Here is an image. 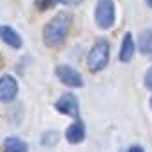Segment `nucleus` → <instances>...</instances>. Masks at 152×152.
Returning a JSON list of instances; mask_svg holds the SVG:
<instances>
[{"label": "nucleus", "mask_w": 152, "mask_h": 152, "mask_svg": "<svg viewBox=\"0 0 152 152\" xmlns=\"http://www.w3.org/2000/svg\"><path fill=\"white\" fill-rule=\"evenodd\" d=\"M60 2H62V0H34V6L40 11H45V9L54 7L56 4H60Z\"/></svg>", "instance_id": "obj_13"}, {"label": "nucleus", "mask_w": 152, "mask_h": 152, "mask_svg": "<svg viewBox=\"0 0 152 152\" xmlns=\"http://www.w3.org/2000/svg\"><path fill=\"white\" fill-rule=\"evenodd\" d=\"M54 109L65 114V116H71V118H78L80 114V103H78V98L74 96L72 92H65L58 98V102L54 103Z\"/></svg>", "instance_id": "obj_4"}, {"label": "nucleus", "mask_w": 152, "mask_h": 152, "mask_svg": "<svg viewBox=\"0 0 152 152\" xmlns=\"http://www.w3.org/2000/svg\"><path fill=\"white\" fill-rule=\"evenodd\" d=\"M145 87L147 89H152V67L147 71V74H145Z\"/></svg>", "instance_id": "obj_14"}, {"label": "nucleus", "mask_w": 152, "mask_h": 152, "mask_svg": "<svg viewBox=\"0 0 152 152\" xmlns=\"http://www.w3.org/2000/svg\"><path fill=\"white\" fill-rule=\"evenodd\" d=\"M65 138L69 143L76 145V143H82L85 140V125L80 121V120H76L74 123H71L65 130Z\"/></svg>", "instance_id": "obj_8"}, {"label": "nucleus", "mask_w": 152, "mask_h": 152, "mask_svg": "<svg viewBox=\"0 0 152 152\" xmlns=\"http://www.w3.org/2000/svg\"><path fill=\"white\" fill-rule=\"evenodd\" d=\"M109 51H110L109 42L98 40L87 54V69L91 72H100L102 69H105V65L109 64Z\"/></svg>", "instance_id": "obj_2"}, {"label": "nucleus", "mask_w": 152, "mask_h": 152, "mask_svg": "<svg viewBox=\"0 0 152 152\" xmlns=\"http://www.w3.org/2000/svg\"><path fill=\"white\" fill-rule=\"evenodd\" d=\"M150 107H152V96H150Z\"/></svg>", "instance_id": "obj_18"}, {"label": "nucleus", "mask_w": 152, "mask_h": 152, "mask_svg": "<svg viewBox=\"0 0 152 152\" xmlns=\"http://www.w3.org/2000/svg\"><path fill=\"white\" fill-rule=\"evenodd\" d=\"M145 2L148 4V7H152V0H145Z\"/></svg>", "instance_id": "obj_17"}, {"label": "nucleus", "mask_w": 152, "mask_h": 152, "mask_svg": "<svg viewBox=\"0 0 152 152\" xmlns=\"http://www.w3.org/2000/svg\"><path fill=\"white\" fill-rule=\"evenodd\" d=\"M71 26H72V15H69L67 11H62L58 15H54L44 27V33H42L44 44L47 47L62 45L65 42L69 31H71Z\"/></svg>", "instance_id": "obj_1"}, {"label": "nucleus", "mask_w": 152, "mask_h": 152, "mask_svg": "<svg viewBox=\"0 0 152 152\" xmlns=\"http://www.w3.org/2000/svg\"><path fill=\"white\" fill-rule=\"evenodd\" d=\"M16 94H18V83L16 80L13 78V76L9 74H4V76H0V102H13L16 98Z\"/></svg>", "instance_id": "obj_6"}, {"label": "nucleus", "mask_w": 152, "mask_h": 152, "mask_svg": "<svg viewBox=\"0 0 152 152\" xmlns=\"http://www.w3.org/2000/svg\"><path fill=\"white\" fill-rule=\"evenodd\" d=\"M56 76H58V80L67 85V87H83V78H82V74L76 71L74 67L71 65H58L56 67Z\"/></svg>", "instance_id": "obj_5"}, {"label": "nucleus", "mask_w": 152, "mask_h": 152, "mask_svg": "<svg viewBox=\"0 0 152 152\" xmlns=\"http://www.w3.org/2000/svg\"><path fill=\"white\" fill-rule=\"evenodd\" d=\"M64 4H69V6H72V4H80L82 0H62Z\"/></svg>", "instance_id": "obj_16"}, {"label": "nucleus", "mask_w": 152, "mask_h": 152, "mask_svg": "<svg viewBox=\"0 0 152 152\" xmlns=\"http://www.w3.org/2000/svg\"><path fill=\"white\" fill-rule=\"evenodd\" d=\"M127 152H145L140 145H134V147H130V148H127Z\"/></svg>", "instance_id": "obj_15"}, {"label": "nucleus", "mask_w": 152, "mask_h": 152, "mask_svg": "<svg viewBox=\"0 0 152 152\" xmlns=\"http://www.w3.org/2000/svg\"><path fill=\"white\" fill-rule=\"evenodd\" d=\"M140 51L143 54H152V29H147L145 33L140 34Z\"/></svg>", "instance_id": "obj_11"}, {"label": "nucleus", "mask_w": 152, "mask_h": 152, "mask_svg": "<svg viewBox=\"0 0 152 152\" xmlns=\"http://www.w3.org/2000/svg\"><path fill=\"white\" fill-rule=\"evenodd\" d=\"M96 24L102 29H110L116 20V13H114V2L112 0H98L96 4Z\"/></svg>", "instance_id": "obj_3"}, {"label": "nucleus", "mask_w": 152, "mask_h": 152, "mask_svg": "<svg viewBox=\"0 0 152 152\" xmlns=\"http://www.w3.org/2000/svg\"><path fill=\"white\" fill-rule=\"evenodd\" d=\"M4 152H27V145L20 138L11 136L4 140Z\"/></svg>", "instance_id": "obj_10"}, {"label": "nucleus", "mask_w": 152, "mask_h": 152, "mask_svg": "<svg viewBox=\"0 0 152 152\" xmlns=\"http://www.w3.org/2000/svg\"><path fill=\"white\" fill-rule=\"evenodd\" d=\"M134 53H136V44H134V38H132L130 33H127L123 36V42H121V51H120V60L121 62H130L134 58Z\"/></svg>", "instance_id": "obj_9"}, {"label": "nucleus", "mask_w": 152, "mask_h": 152, "mask_svg": "<svg viewBox=\"0 0 152 152\" xmlns=\"http://www.w3.org/2000/svg\"><path fill=\"white\" fill-rule=\"evenodd\" d=\"M58 143V132H54V130H47L44 132V136H42V145H47V147H53Z\"/></svg>", "instance_id": "obj_12"}, {"label": "nucleus", "mask_w": 152, "mask_h": 152, "mask_svg": "<svg viewBox=\"0 0 152 152\" xmlns=\"http://www.w3.org/2000/svg\"><path fill=\"white\" fill-rule=\"evenodd\" d=\"M0 40L7 44L13 49H20L22 47V38L11 26H0Z\"/></svg>", "instance_id": "obj_7"}]
</instances>
